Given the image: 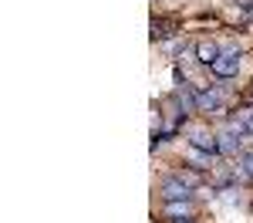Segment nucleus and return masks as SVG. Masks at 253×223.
Returning <instances> with one entry per match:
<instances>
[{"instance_id":"0eeeda50","label":"nucleus","mask_w":253,"mask_h":223,"mask_svg":"<svg viewBox=\"0 0 253 223\" xmlns=\"http://www.w3.org/2000/svg\"><path fill=\"white\" fill-rule=\"evenodd\" d=\"M193 213V200H175L166 203V217H189Z\"/></svg>"},{"instance_id":"f257e3e1","label":"nucleus","mask_w":253,"mask_h":223,"mask_svg":"<svg viewBox=\"0 0 253 223\" xmlns=\"http://www.w3.org/2000/svg\"><path fill=\"white\" fill-rule=\"evenodd\" d=\"M210 71H213L216 78H233L236 71H240V54H236V51H223V54L210 64Z\"/></svg>"},{"instance_id":"1a4fd4ad","label":"nucleus","mask_w":253,"mask_h":223,"mask_svg":"<svg viewBox=\"0 0 253 223\" xmlns=\"http://www.w3.org/2000/svg\"><path fill=\"white\" fill-rule=\"evenodd\" d=\"M236 149H240V139L236 135H219V156H236Z\"/></svg>"},{"instance_id":"f03ea898","label":"nucleus","mask_w":253,"mask_h":223,"mask_svg":"<svg viewBox=\"0 0 253 223\" xmlns=\"http://www.w3.org/2000/svg\"><path fill=\"white\" fill-rule=\"evenodd\" d=\"M189 145H193V149H199V152H213V156H219V135L206 132V129L189 132Z\"/></svg>"},{"instance_id":"f8f14e48","label":"nucleus","mask_w":253,"mask_h":223,"mask_svg":"<svg viewBox=\"0 0 253 223\" xmlns=\"http://www.w3.org/2000/svg\"><path fill=\"white\" fill-rule=\"evenodd\" d=\"M243 119H247V132H250V135H253V112H247Z\"/></svg>"},{"instance_id":"7ed1b4c3","label":"nucleus","mask_w":253,"mask_h":223,"mask_svg":"<svg viewBox=\"0 0 253 223\" xmlns=\"http://www.w3.org/2000/svg\"><path fill=\"white\" fill-rule=\"evenodd\" d=\"M162 200H166V203H175V200H193V189H189V186H186L182 179L169 176V179L162 182Z\"/></svg>"},{"instance_id":"423d86ee","label":"nucleus","mask_w":253,"mask_h":223,"mask_svg":"<svg viewBox=\"0 0 253 223\" xmlns=\"http://www.w3.org/2000/svg\"><path fill=\"white\" fill-rule=\"evenodd\" d=\"M219 54H223V51L216 47L213 41H199V44H196V61H203V64H213Z\"/></svg>"},{"instance_id":"4468645a","label":"nucleus","mask_w":253,"mask_h":223,"mask_svg":"<svg viewBox=\"0 0 253 223\" xmlns=\"http://www.w3.org/2000/svg\"><path fill=\"white\" fill-rule=\"evenodd\" d=\"M236 3H247V7H250V3H253V0H236Z\"/></svg>"},{"instance_id":"ddd939ff","label":"nucleus","mask_w":253,"mask_h":223,"mask_svg":"<svg viewBox=\"0 0 253 223\" xmlns=\"http://www.w3.org/2000/svg\"><path fill=\"white\" fill-rule=\"evenodd\" d=\"M172 223H196V220H189V217H182V220H172Z\"/></svg>"},{"instance_id":"2eb2a0df","label":"nucleus","mask_w":253,"mask_h":223,"mask_svg":"<svg viewBox=\"0 0 253 223\" xmlns=\"http://www.w3.org/2000/svg\"><path fill=\"white\" fill-rule=\"evenodd\" d=\"M250 14H253V3H250Z\"/></svg>"},{"instance_id":"39448f33","label":"nucleus","mask_w":253,"mask_h":223,"mask_svg":"<svg viewBox=\"0 0 253 223\" xmlns=\"http://www.w3.org/2000/svg\"><path fill=\"white\" fill-rule=\"evenodd\" d=\"M199 112H223V95L210 88V91H199Z\"/></svg>"},{"instance_id":"9d476101","label":"nucleus","mask_w":253,"mask_h":223,"mask_svg":"<svg viewBox=\"0 0 253 223\" xmlns=\"http://www.w3.org/2000/svg\"><path fill=\"white\" fill-rule=\"evenodd\" d=\"M175 179H182V182H186V186H189V189L203 182V179H199V169H186V166H182V169L175 173Z\"/></svg>"},{"instance_id":"9b49d317","label":"nucleus","mask_w":253,"mask_h":223,"mask_svg":"<svg viewBox=\"0 0 253 223\" xmlns=\"http://www.w3.org/2000/svg\"><path fill=\"white\" fill-rule=\"evenodd\" d=\"M240 166H243V173H247V176L253 179V152H247V156L240 159Z\"/></svg>"},{"instance_id":"20e7f679","label":"nucleus","mask_w":253,"mask_h":223,"mask_svg":"<svg viewBox=\"0 0 253 223\" xmlns=\"http://www.w3.org/2000/svg\"><path fill=\"white\" fill-rule=\"evenodd\" d=\"M175 105H179V112L182 115H189V112H199V91H193L189 85H182V88H175Z\"/></svg>"},{"instance_id":"6e6552de","label":"nucleus","mask_w":253,"mask_h":223,"mask_svg":"<svg viewBox=\"0 0 253 223\" xmlns=\"http://www.w3.org/2000/svg\"><path fill=\"white\" fill-rule=\"evenodd\" d=\"M189 162H193V169H210V166L216 162V156L213 152H199V149H193V152H189Z\"/></svg>"}]
</instances>
